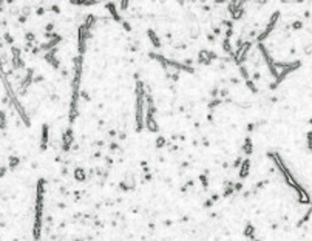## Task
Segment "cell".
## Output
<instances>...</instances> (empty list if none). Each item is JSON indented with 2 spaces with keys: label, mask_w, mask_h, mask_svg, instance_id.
Segmentation results:
<instances>
[{
  "label": "cell",
  "mask_w": 312,
  "mask_h": 241,
  "mask_svg": "<svg viewBox=\"0 0 312 241\" xmlns=\"http://www.w3.org/2000/svg\"><path fill=\"white\" fill-rule=\"evenodd\" d=\"M249 167H250V161H249V159H246V161L243 162V165H241L240 178H246V176L249 175Z\"/></svg>",
  "instance_id": "277c9868"
},
{
  "label": "cell",
  "mask_w": 312,
  "mask_h": 241,
  "mask_svg": "<svg viewBox=\"0 0 312 241\" xmlns=\"http://www.w3.org/2000/svg\"><path fill=\"white\" fill-rule=\"evenodd\" d=\"M88 31H90V28H88L85 23H83L82 26L79 28V53H80V54H82L83 51H85V46H87V45H85V43H87V37L90 36V34H88Z\"/></svg>",
  "instance_id": "7a4b0ae2"
},
{
  "label": "cell",
  "mask_w": 312,
  "mask_h": 241,
  "mask_svg": "<svg viewBox=\"0 0 312 241\" xmlns=\"http://www.w3.org/2000/svg\"><path fill=\"white\" fill-rule=\"evenodd\" d=\"M166 145V139L164 138H158V141H156V147L158 148H161V147H164Z\"/></svg>",
  "instance_id": "30bf717a"
},
{
  "label": "cell",
  "mask_w": 312,
  "mask_h": 241,
  "mask_svg": "<svg viewBox=\"0 0 312 241\" xmlns=\"http://www.w3.org/2000/svg\"><path fill=\"white\" fill-rule=\"evenodd\" d=\"M306 53H312V46H309V48H306Z\"/></svg>",
  "instance_id": "ac0fdd59"
},
{
  "label": "cell",
  "mask_w": 312,
  "mask_h": 241,
  "mask_svg": "<svg viewBox=\"0 0 312 241\" xmlns=\"http://www.w3.org/2000/svg\"><path fill=\"white\" fill-rule=\"evenodd\" d=\"M307 139H309V148H312V131L307 135Z\"/></svg>",
  "instance_id": "5bb4252c"
},
{
  "label": "cell",
  "mask_w": 312,
  "mask_h": 241,
  "mask_svg": "<svg viewBox=\"0 0 312 241\" xmlns=\"http://www.w3.org/2000/svg\"><path fill=\"white\" fill-rule=\"evenodd\" d=\"M246 84H247V85H249V87H250V90H252V91H254V93H256V87H255V85H254V84H252V80H246Z\"/></svg>",
  "instance_id": "4fadbf2b"
},
{
  "label": "cell",
  "mask_w": 312,
  "mask_h": 241,
  "mask_svg": "<svg viewBox=\"0 0 312 241\" xmlns=\"http://www.w3.org/2000/svg\"><path fill=\"white\" fill-rule=\"evenodd\" d=\"M224 51H227V53H232V48L229 46V39H224Z\"/></svg>",
  "instance_id": "7c38bea8"
},
{
  "label": "cell",
  "mask_w": 312,
  "mask_h": 241,
  "mask_svg": "<svg viewBox=\"0 0 312 241\" xmlns=\"http://www.w3.org/2000/svg\"><path fill=\"white\" fill-rule=\"evenodd\" d=\"M243 150H244L247 155H250V153H252V141H250V138H246L244 145H243Z\"/></svg>",
  "instance_id": "8992f818"
},
{
  "label": "cell",
  "mask_w": 312,
  "mask_h": 241,
  "mask_svg": "<svg viewBox=\"0 0 312 241\" xmlns=\"http://www.w3.org/2000/svg\"><path fill=\"white\" fill-rule=\"evenodd\" d=\"M148 37L152 39L153 45H155L156 48H159V46H161V42H159V39H158V36H155V33H153L152 29H148Z\"/></svg>",
  "instance_id": "5b68a950"
},
{
  "label": "cell",
  "mask_w": 312,
  "mask_h": 241,
  "mask_svg": "<svg viewBox=\"0 0 312 241\" xmlns=\"http://www.w3.org/2000/svg\"><path fill=\"white\" fill-rule=\"evenodd\" d=\"M240 74L244 77L246 80H249V74H247V71H246V68H244V66H241V68H240Z\"/></svg>",
  "instance_id": "8fae6325"
},
{
  "label": "cell",
  "mask_w": 312,
  "mask_h": 241,
  "mask_svg": "<svg viewBox=\"0 0 312 241\" xmlns=\"http://www.w3.org/2000/svg\"><path fill=\"white\" fill-rule=\"evenodd\" d=\"M244 235L246 236H250V238H254V227H252L250 224L246 227V230H244Z\"/></svg>",
  "instance_id": "ba28073f"
},
{
  "label": "cell",
  "mask_w": 312,
  "mask_h": 241,
  "mask_svg": "<svg viewBox=\"0 0 312 241\" xmlns=\"http://www.w3.org/2000/svg\"><path fill=\"white\" fill-rule=\"evenodd\" d=\"M300 26H301V23H300V22H297V23L293 25V28H300Z\"/></svg>",
  "instance_id": "e0dca14e"
},
{
  "label": "cell",
  "mask_w": 312,
  "mask_h": 241,
  "mask_svg": "<svg viewBox=\"0 0 312 241\" xmlns=\"http://www.w3.org/2000/svg\"><path fill=\"white\" fill-rule=\"evenodd\" d=\"M46 141H48V127L43 125V135H42V147H46Z\"/></svg>",
  "instance_id": "52a82bcc"
},
{
  "label": "cell",
  "mask_w": 312,
  "mask_h": 241,
  "mask_svg": "<svg viewBox=\"0 0 312 241\" xmlns=\"http://www.w3.org/2000/svg\"><path fill=\"white\" fill-rule=\"evenodd\" d=\"M136 122H138V131L144 128V90L142 84H138V107H136Z\"/></svg>",
  "instance_id": "6da1fadb"
},
{
  "label": "cell",
  "mask_w": 312,
  "mask_h": 241,
  "mask_svg": "<svg viewBox=\"0 0 312 241\" xmlns=\"http://www.w3.org/2000/svg\"><path fill=\"white\" fill-rule=\"evenodd\" d=\"M105 8H107L110 13L113 14V17H115V20H116V22H122V19L119 17V14H117V11H116L115 3H107V5H105Z\"/></svg>",
  "instance_id": "3957f363"
},
{
  "label": "cell",
  "mask_w": 312,
  "mask_h": 241,
  "mask_svg": "<svg viewBox=\"0 0 312 241\" xmlns=\"http://www.w3.org/2000/svg\"><path fill=\"white\" fill-rule=\"evenodd\" d=\"M204 206H205V207H212V201H205Z\"/></svg>",
  "instance_id": "2e32d148"
},
{
  "label": "cell",
  "mask_w": 312,
  "mask_h": 241,
  "mask_svg": "<svg viewBox=\"0 0 312 241\" xmlns=\"http://www.w3.org/2000/svg\"><path fill=\"white\" fill-rule=\"evenodd\" d=\"M76 178H77L79 181H83L85 179V175H83V172L80 169H76Z\"/></svg>",
  "instance_id": "9c48e42d"
},
{
  "label": "cell",
  "mask_w": 312,
  "mask_h": 241,
  "mask_svg": "<svg viewBox=\"0 0 312 241\" xmlns=\"http://www.w3.org/2000/svg\"><path fill=\"white\" fill-rule=\"evenodd\" d=\"M255 241H258V240H255Z\"/></svg>",
  "instance_id": "d6986e66"
},
{
  "label": "cell",
  "mask_w": 312,
  "mask_h": 241,
  "mask_svg": "<svg viewBox=\"0 0 312 241\" xmlns=\"http://www.w3.org/2000/svg\"><path fill=\"white\" fill-rule=\"evenodd\" d=\"M201 181H203V185H204V187H207V184H209V182H207V178L201 176Z\"/></svg>",
  "instance_id": "9a60e30c"
}]
</instances>
